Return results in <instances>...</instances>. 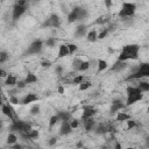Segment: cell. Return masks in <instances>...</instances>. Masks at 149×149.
I'll return each mask as SVG.
<instances>
[{
    "label": "cell",
    "mask_w": 149,
    "mask_h": 149,
    "mask_svg": "<svg viewBox=\"0 0 149 149\" xmlns=\"http://www.w3.org/2000/svg\"><path fill=\"white\" fill-rule=\"evenodd\" d=\"M139 54H140V45L136 43H129V44H126L122 47V49L118 56V59L125 61V62L136 61V59H139Z\"/></svg>",
    "instance_id": "cell-1"
},
{
    "label": "cell",
    "mask_w": 149,
    "mask_h": 149,
    "mask_svg": "<svg viewBox=\"0 0 149 149\" xmlns=\"http://www.w3.org/2000/svg\"><path fill=\"white\" fill-rule=\"evenodd\" d=\"M143 78H149V62L140 63L133 71L127 76L126 80H140Z\"/></svg>",
    "instance_id": "cell-2"
},
{
    "label": "cell",
    "mask_w": 149,
    "mask_h": 149,
    "mask_svg": "<svg viewBox=\"0 0 149 149\" xmlns=\"http://www.w3.org/2000/svg\"><path fill=\"white\" fill-rule=\"evenodd\" d=\"M143 99V92L137 86H127L126 88V106H132Z\"/></svg>",
    "instance_id": "cell-3"
},
{
    "label": "cell",
    "mask_w": 149,
    "mask_h": 149,
    "mask_svg": "<svg viewBox=\"0 0 149 149\" xmlns=\"http://www.w3.org/2000/svg\"><path fill=\"white\" fill-rule=\"evenodd\" d=\"M136 5L134 2H128V1H125L122 2L121 7H120V10L118 13V16L120 19H123V17H134L135 13H136Z\"/></svg>",
    "instance_id": "cell-4"
},
{
    "label": "cell",
    "mask_w": 149,
    "mask_h": 149,
    "mask_svg": "<svg viewBox=\"0 0 149 149\" xmlns=\"http://www.w3.org/2000/svg\"><path fill=\"white\" fill-rule=\"evenodd\" d=\"M43 47H44V41H42V40H34L29 44V47L27 48L26 54L27 55H37V54L42 52Z\"/></svg>",
    "instance_id": "cell-5"
},
{
    "label": "cell",
    "mask_w": 149,
    "mask_h": 149,
    "mask_svg": "<svg viewBox=\"0 0 149 149\" xmlns=\"http://www.w3.org/2000/svg\"><path fill=\"white\" fill-rule=\"evenodd\" d=\"M61 24H62L61 17H59L57 14L52 13V14H50V16L44 21L43 27H47V28H59Z\"/></svg>",
    "instance_id": "cell-6"
},
{
    "label": "cell",
    "mask_w": 149,
    "mask_h": 149,
    "mask_svg": "<svg viewBox=\"0 0 149 149\" xmlns=\"http://www.w3.org/2000/svg\"><path fill=\"white\" fill-rule=\"evenodd\" d=\"M1 112H2V114H3L5 116H7L10 121L17 119L16 112H15V109L13 108V105H12L9 101H8L7 104H2V106H1Z\"/></svg>",
    "instance_id": "cell-7"
},
{
    "label": "cell",
    "mask_w": 149,
    "mask_h": 149,
    "mask_svg": "<svg viewBox=\"0 0 149 149\" xmlns=\"http://www.w3.org/2000/svg\"><path fill=\"white\" fill-rule=\"evenodd\" d=\"M126 102L122 101L121 99H114L112 100V104H111V108H109V113L113 115V114H116L118 112L122 111L123 108H126Z\"/></svg>",
    "instance_id": "cell-8"
},
{
    "label": "cell",
    "mask_w": 149,
    "mask_h": 149,
    "mask_svg": "<svg viewBox=\"0 0 149 149\" xmlns=\"http://www.w3.org/2000/svg\"><path fill=\"white\" fill-rule=\"evenodd\" d=\"M97 114V108L91 106V105H84L83 109H81V116L80 120H85L88 118H93Z\"/></svg>",
    "instance_id": "cell-9"
},
{
    "label": "cell",
    "mask_w": 149,
    "mask_h": 149,
    "mask_svg": "<svg viewBox=\"0 0 149 149\" xmlns=\"http://www.w3.org/2000/svg\"><path fill=\"white\" fill-rule=\"evenodd\" d=\"M27 10V6H19V5H14L13 9H12V19L13 21H17Z\"/></svg>",
    "instance_id": "cell-10"
},
{
    "label": "cell",
    "mask_w": 149,
    "mask_h": 149,
    "mask_svg": "<svg viewBox=\"0 0 149 149\" xmlns=\"http://www.w3.org/2000/svg\"><path fill=\"white\" fill-rule=\"evenodd\" d=\"M127 66H128L127 62H125V61H120V59L116 58V61L113 63V65H112V68H111V71L116 72V73H120V72H122L123 70H126Z\"/></svg>",
    "instance_id": "cell-11"
},
{
    "label": "cell",
    "mask_w": 149,
    "mask_h": 149,
    "mask_svg": "<svg viewBox=\"0 0 149 149\" xmlns=\"http://www.w3.org/2000/svg\"><path fill=\"white\" fill-rule=\"evenodd\" d=\"M72 127L70 126V122L69 121H62L61 122V126H59V130H58V134L61 136H66L69 134L72 133Z\"/></svg>",
    "instance_id": "cell-12"
},
{
    "label": "cell",
    "mask_w": 149,
    "mask_h": 149,
    "mask_svg": "<svg viewBox=\"0 0 149 149\" xmlns=\"http://www.w3.org/2000/svg\"><path fill=\"white\" fill-rule=\"evenodd\" d=\"M40 99V97L35 93H27L24 97L21 98V105H29L31 102H36L37 100Z\"/></svg>",
    "instance_id": "cell-13"
},
{
    "label": "cell",
    "mask_w": 149,
    "mask_h": 149,
    "mask_svg": "<svg viewBox=\"0 0 149 149\" xmlns=\"http://www.w3.org/2000/svg\"><path fill=\"white\" fill-rule=\"evenodd\" d=\"M87 27L85 24H78L74 29V37L76 38H81V37H86L87 35Z\"/></svg>",
    "instance_id": "cell-14"
},
{
    "label": "cell",
    "mask_w": 149,
    "mask_h": 149,
    "mask_svg": "<svg viewBox=\"0 0 149 149\" xmlns=\"http://www.w3.org/2000/svg\"><path fill=\"white\" fill-rule=\"evenodd\" d=\"M81 121H83V127L86 132L94 130V128L97 126V121L93 118H88V119H85V120H81Z\"/></svg>",
    "instance_id": "cell-15"
},
{
    "label": "cell",
    "mask_w": 149,
    "mask_h": 149,
    "mask_svg": "<svg viewBox=\"0 0 149 149\" xmlns=\"http://www.w3.org/2000/svg\"><path fill=\"white\" fill-rule=\"evenodd\" d=\"M73 9L76 10V13L78 15V21H83V20H85V19L88 17V10L86 8H84L81 6H77Z\"/></svg>",
    "instance_id": "cell-16"
},
{
    "label": "cell",
    "mask_w": 149,
    "mask_h": 149,
    "mask_svg": "<svg viewBox=\"0 0 149 149\" xmlns=\"http://www.w3.org/2000/svg\"><path fill=\"white\" fill-rule=\"evenodd\" d=\"M70 55V51H69V47H68V43H61L58 45V52H57V57L58 58H64L66 56Z\"/></svg>",
    "instance_id": "cell-17"
},
{
    "label": "cell",
    "mask_w": 149,
    "mask_h": 149,
    "mask_svg": "<svg viewBox=\"0 0 149 149\" xmlns=\"http://www.w3.org/2000/svg\"><path fill=\"white\" fill-rule=\"evenodd\" d=\"M16 84H17V78H16V76L9 73V74L5 78V85L8 86V87H15Z\"/></svg>",
    "instance_id": "cell-18"
},
{
    "label": "cell",
    "mask_w": 149,
    "mask_h": 149,
    "mask_svg": "<svg viewBox=\"0 0 149 149\" xmlns=\"http://www.w3.org/2000/svg\"><path fill=\"white\" fill-rule=\"evenodd\" d=\"M129 119H130V114L123 112V109L120 111V112H118V113L115 114V121H116V122H126V121L129 120Z\"/></svg>",
    "instance_id": "cell-19"
},
{
    "label": "cell",
    "mask_w": 149,
    "mask_h": 149,
    "mask_svg": "<svg viewBox=\"0 0 149 149\" xmlns=\"http://www.w3.org/2000/svg\"><path fill=\"white\" fill-rule=\"evenodd\" d=\"M107 68H108L107 61H105V59H102V58L97 59V73H101V72L105 71Z\"/></svg>",
    "instance_id": "cell-20"
},
{
    "label": "cell",
    "mask_w": 149,
    "mask_h": 149,
    "mask_svg": "<svg viewBox=\"0 0 149 149\" xmlns=\"http://www.w3.org/2000/svg\"><path fill=\"white\" fill-rule=\"evenodd\" d=\"M86 40H87V42H91V43L97 42V41L99 40V38H98V31L94 30V29L90 30V31L87 33V35H86Z\"/></svg>",
    "instance_id": "cell-21"
},
{
    "label": "cell",
    "mask_w": 149,
    "mask_h": 149,
    "mask_svg": "<svg viewBox=\"0 0 149 149\" xmlns=\"http://www.w3.org/2000/svg\"><path fill=\"white\" fill-rule=\"evenodd\" d=\"M16 142H17V135H16V133L9 132L8 135H7V139H6V143L10 147L12 144H14V143H16Z\"/></svg>",
    "instance_id": "cell-22"
},
{
    "label": "cell",
    "mask_w": 149,
    "mask_h": 149,
    "mask_svg": "<svg viewBox=\"0 0 149 149\" xmlns=\"http://www.w3.org/2000/svg\"><path fill=\"white\" fill-rule=\"evenodd\" d=\"M61 122V119H59V116H58V114L56 113V114H54V115H51L50 116V119H49V129H52L57 123H59Z\"/></svg>",
    "instance_id": "cell-23"
},
{
    "label": "cell",
    "mask_w": 149,
    "mask_h": 149,
    "mask_svg": "<svg viewBox=\"0 0 149 149\" xmlns=\"http://www.w3.org/2000/svg\"><path fill=\"white\" fill-rule=\"evenodd\" d=\"M66 20H68V22H69V23H74V22H78V15H77V13H76V10H74V9H72V10H71V12L68 14Z\"/></svg>",
    "instance_id": "cell-24"
},
{
    "label": "cell",
    "mask_w": 149,
    "mask_h": 149,
    "mask_svg": "<svg viewBox=\"0 0 149 149\" xmlns=\"http://www.w3.org/2000/svg\"><path fill=\"white\" fill-rule=\"evenodd\" d=\"M24 80H26L27 84H35V83H37V77L33 72H28L26 78H24Z\"/></svg>",
    "instance_id": "cell-25"
},
{
    "label": "cell",
    "mask_w": 149,
    "mask_h": 149,
    "mask_svg": "<svg viewBox=\"0 0 149 149\" xmlns=\"http://www.w3.org/2000/svg\"><path fill=\"white\" fill-rule=\"evenodd\" d=\"M143 93L146 92H149V81H146V80H141L137 85H136Z\"/></svg>",
    "instance_id": "cell-26"
},
{
    "label": "cell",
    "mask_w": 149,
    "mask_h": 149,
    "mask_svg": "<svg viewBox=\"0 0 149 149\" xmlns=\"http://www.w3.org/2000/svg\"><path fill=\"white\" fill-rule=\"evenodd\" d=\"M81 63H83V59L79 58V57H77V58H74L72 61V69L74 70V72H78L79 71V68H80Z\"/></svg>",
    "instance_id": "cell-27"
},
{
    "label": "cell",
    "mask_w": 149,
    "mask_h": 149,
    "mask_svg": "<svg viewBox=\"0 0 149 149\" xmlns=\"http://www.w3.org/2000/svg\"><path fill=\"white\" fill-rule=\"evenodd\" d=\"M40 111H41V107H40V105H38V104H34V105L30 107V109H29V113H30V115L35 116V115H38V114H40Z\"/></svg>",
    "instance_id": "cell-28"
},
{
    "label": "cell",
    "mask_w": 149,
    "mask_h": 149,
    "mask_svg": "<svg viewBox=\"0 0 149 149\" xmlns=\"http://www.w3.org/2000/svg\"><path fill=\"white\" fill-rule=\"evenodd\" d=\"M57 44V40L55 37H48L45 41H44V45L48 47V48H52Z\"/></svg>",
    "instance_id": "cell-29"
},
{
    "label": "cell",
    "mask_w": 149,
    "mask_h": 149,
    "mask_svg": "<svg viewBox=\"0 0 149 149\" xmlns=\"http://www.w3.org/2000/svg\"><path fill=\"white\" fill-rule=\"evenodd\" d=\"M90 68H91V62L90 61H83L78 72H86V71H88Z\"/></svg>",
    "instance_id": "cell-30"
},
{
    "label": "cell",
    "mask_w": 149,
    "mask_h": 149,
    "mask_svg": "<svg viewBox=\"0 0 149 149\" xmlns=\"http://www.w3.org/2000/svg\"><path fill=\"white\" fill-rule=\"evenodd\" d=\"M79 87V91H86V90H88L91 86H92V83L90 81V80H84L83 83H80L79 85H78Z\"/></svg>",
    "instance_id": "cell-31"
},
{
    "label": "cell",
    "mask_w": 149,
    "mask_h": 149,
    "mask_svg": "<svg viewBox=\"0 0 149 149\" xmlns=\"http://www.w3.org/2000/svg\"><path fill=\"white\" fill-rule=\"evenodd\" d=\"M57 114H58V116L61 119V122L62 121H69L71 119V114L69 112H58Z\"/></svg>",
    "instance_id": "cell-32"
},
{
    "label": "cell",
    "mask_w": 149,
    "mask_h": 149,
    "mask_svg": "<svg viewBox=\"0 0 149 149\" xmlns=\"http://www.w3.org/2000/svg\"><path fill=\"white\" fill-rule=\"evenodd\" d=\"M38 136H40V132L37 130V129H31V132L28 134V136H27V140H37L38 139Z\"/></svg>",
    "instance_id": "cell-33"
},
{
    "label": "cell",
    "mask_w": 149,
    "mask_h": 149,
    "mask_svg": "<svg viewBox=\"0 0 149 149\" xmlns=\"http://www.w3.org/2000/svg\"><path fill=\"white\" fill-rule=\"evenodd\" d=\"M84 80H85L84 74H77V76H74V78L72 79V84H74V85H79V84L83 83Z\"/></svg>",
    "instance_id": "cell-34"
},
{
    "label": "cell",
    "mask_w": 149,
    "mask_h": 149,
    "mask_svg": "<svg viewBox=\"0 0 149 149\" xmlns=\"http://www.w3.org/2000/svg\"><path fill=\"white\" fill-rule=\"evenodd\" d=\"M8 101H9L12 105H21V99L17 98L16 95H9Z\"/></svg>",
    "instance_id": "cell-35"
},
{
    "label": "cell",
    "mask_w": 149,
    "mask_h": 149,
    "mask_svg": "<svg viewBox=\"0 0 149 149\" xmlns=\"http://www.w3.org/2000/svg\"><path fill=\"white\" fill-rule=\"evenodd\" d=\"M126 122H127V129H128V130L134 129V128H136V127H137V122H136L135 120H133L132 118H130L129 120H127Z\"/></svg>",
    "instance_id": "cell-36"
},
{
    "label": "cell",
    "mask_w": 149,
    "mask_h": 149,
    "mask_svg": "<svg viewBox=\"0 0 149 149\" xmlns=\"http://www.w3.org/2000/svg\"><path fill=\"white\" fill-rule=\"evenodd\" d=\"M69 122H70V126L72 127V129H77L79 126H80V121L78 120V119H70L69 120Z\"/></svg>",
    "instance_id": "cell-37"
},
{
    "label": "cell",
    "mask_w": 149,
    "mask_h": 149,
    "mask_svg": "<svg viewBox=\"0 0 149 149\" xmlns=\"http://www.w3.org/2000/svg\"><path fill=\"white\" fill-rule=\"evenodd\" d=\"M8 52L7 51H5V50H2V51H0V64H3L7 59H8Z\"/></svg>",
    "instance_id": "cell-38"
},
{
    "label": "cell",
    "mask_w": 149,
    "mask_h": 149,
    "mask_svg": "<svg viewBox=\"0 0 149 149\" xmlns=\"http://www.w3.org/2000/svg\"><path fill=\"white\" fill-rule=\"evenodd\" d=\"M109 33V29H107V28H104L100 33H98V38L99 40H102V38H105L106 36H107V34Z\"/></svg>",
    "instance_id": "cell-39"
},
{
    "label": "cell",
    "mask_w": 149,
    "mask_h": 149,
    "mask_svg": "<svg viewBox=\"0 0 149 149\" xmlns=\"http://www.w3.org/2000/svg\"><path fill=\"white\" fill-rule=\"evenodd\" d=\"M68 47H69V51H70V55L74 54L77 50H78V45L74 44V43H68Z\"/></svg>",
    "instance_id": "cell-40"
},
{
    "label": "cell",
    "mask_w": 149,
    "mask_h": 149,
    "mask_svg": "<svg viewBox=\"0 0 149 149\" xmlns=\"http://www.w3.org/2000/svg\"><path fill=\"white\" fill-rule=\"evenodd\" d=\"M27 85H28V84L26 83V80H24V79H22V80H17V84H16V86H15V87H17L19 90H23Z\"/></svg>",
    "instance_id": "cell-41"
},
{
    "label": "cell",
    "mask_w": 149,
    "mask_h": 149,
    "mask_svg": "<svg viewBox=\"0 0 149 149\" xmlns=\"http://www.w3.org/2000/svg\"><path fill=\"white\" fill-rule=\"evenodd\" d=\"M57 141H58V136H52L48 140V144L49 146H55L57 143Z\"/></svg>",
    "instance_id": "cell-42"
},
{
    "label": "cell",
    "mask_w": 149,
    "mask_h": 149,
    "mask_svg": "<svg viewBox=\"0 0 149 149\" xmlns=\"http://www.w3.org/2000/svg\"><path fill=\"white\" fill-rule=\"evenodd\" d=\"M107 21H108V19H107L106 16H100V17L95 21V23H97V24H104V23L107 22Z\"/></svg>",
    "instance_id": "cell-43"
},
{
    "label": "cell",
    "mask_w": 149,
    "mask_h": 149,
    "mask_svg": "<svg viewBox=\"0 0 149 149\" xmlns=\"http://www.w3.org/2000/svg\"><path fill=\"white\" fill-rule=\"evenodd\" d=\"M29 2V0H15L14 5H19V6H27Z\"/></svg>",
    "instance_id": "cell-44"
},
{
    "label": "cell",
    "mask_w": 149,
    "mask_h": 149,
    "mask_svg": "<svg viewBox=\"0 0 149 149\" xmlns=\"http://www.w3.org/2000/svg\"><path fill=\"white\" fill-rule=\"evenodd\" d=\"M41 66L42 68H50L51 66V62L50 61H42L41 62Z\"/></svg>",
    "instance_id": "cell-45"
},
{
    "label": "cell",
    "mask_w": 149,
    "mask_h": 149,
    "mask_svg": "<svg viewBox=\"0 0 149 149\" xmlns=\"http://www.w3.org/2000/svg\"><path fill=\"white\" fill-rule=\"evenodd\" d=\"M8 74H9V73H7V71H6L5 69H2V68L0 69V77H1V78H6Z\"/></svg>",
    "instance_id": "cell-46"
},
{
    "label": "cell",
    "mask_w": 149,
    "mask_h": 149,
    "mask_svg": "<svg viewBox=\"0 0 149 149\" xmlns=\"http://www.w3.org/2000/svg\"><path fill=\"white\" fill-rule=\"evenodd\" d=\"M104 2H105V6L107 9H109L112 7V0H104Z\"/></svg>",
    "instance_id": "cell-47"
},
{
    "label": "cell",
    "mask_w": 149,
    "mask_h": 149,
    "mask_svg": "<svg viewBox=\"0 0 149 149\" xmlns=\"http://www.w3.org/2000/svg\"><path fill=\"white\" fill-rule=\"evenodd\" d=\"M57 91H58V93H59V94H63V93L65 92V88H64V86L59 85V86H58V88H57Z\"/></svg>",
    "instance_id": "cell-48"
},
{
    "label": "cell",
    "mask_w": 149,
    "mask_h": 149,
    "mask_svg": "<svg viewBox=\"0 0 149 149\" xmlns=\"http://www.w3.org/2000/svg\"><path fill=\"white\" fill-rule=\"evenodd\" d=\"M62 71H63V68H62L61 65H58V66H56V72H57L58 74H61V73H62Z\"/></svg>",
    "instance_id": "cell-49"
},
{
    "label": "cell",
    "mask_w": 149,
    "mask_h": 149,
    "mask_svg": "<svg viewBox=\"0 0 149 149\" xmlns=\"http://www.w3.org/2000/svg\"><path fill=\"white\" fill-rule=\"evenodd\" d=\"M10 147H12V148H14V149H21V148H22V146H21V144H17V143L12 144Z\"/></svg>",
    "instance_id": "cell-50"
},
{
    "label": "cell",
    "mask_w": 149,
    "mask_h": 149,
    "mask_svg": "<svg viewBox=\"0 0 149 149\" xmlns=\"http://www.w3.org/2000/svg\"><path fill=\"white\" fill-rule=\"evenodd\" d=\"M29 1H34V2H37V1H40V0H29Z\"/></svg>",
    "instance_id": "cell-51"
},
{
    "label": "cell",
    "mask_w": 149,
    "mask_h": 149,
    "mask_svg": "<svg viewBox=\"0 0 149 149\" xmlns=\"http://www.w3.org/2000/svg\"><path fill=\"white\" fill-rule=\"evenodd\" d=\"M147 113H148V114H149V106H148V107H147Z\"/></svg>",
    "instance_id": "cell-52"
}]
</instances>
